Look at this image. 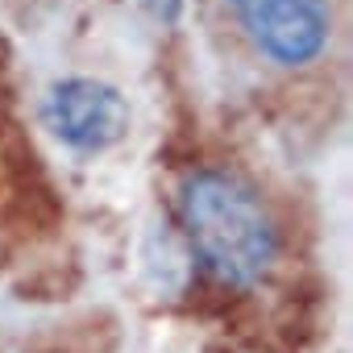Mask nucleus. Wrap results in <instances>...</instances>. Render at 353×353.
I'll use <instances>...</instances> for the list:
<instances>
[{"label":"nucleus","mask_w":353,"mask_h":353,"mask_svg":"<svg viewBox=\"0 0 353 353\" xmlns=\"http://www.w3.org/2000/svg\"><path fill=\"white\" fill-rule=\"evenodd\" d=\"M46 125L75 154H104L129 133V104L104 79H63L46 96Z\"/></svg>","instance_id":"3"},{"label":"nucleus","mask_w":353,"mask_h":353,"mask_svg":"<svg viewBox=\"0 0 353 353\" xmlns=\"http://www.w3.org/2000/svg\"><path fill=\"white\" fill-rule=\"evenodd\" d=\"M179 221L200 266L225 287L250 291L279 262V225L262 196L229 170H192L179 188Z\"/></svg>","instance_id":"1"},{"label":"nucleus","mask_w":353,"mask_h":353,"mask_svg":"<svg viewBox=\"0 0 353 353\" xmlns=\"http://www.w3.org/2000/svg\"><path fill=\"white\" fill-rule=\"evenodd\" d=\"M237 26L274 67H307L332 38L328 0H229Z\"/></svg>","instance_id":"2"},{"label":"nucleus","mask_w":353,"mask_h":353,"mask_svg":"<svg viewBox=\"0 0 353 353\" xmlns=\"http://www.w3.org/2000/svg\"><path fill=\"white\" fill-rule=\"evenodd\" d=\"M141 5H145L162 26H174V21L183 17V5H188V0H141Z\"/></svg>","instance_id":"4"}]
</instances>
